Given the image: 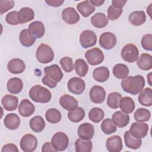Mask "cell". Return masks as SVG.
I'll list each match as a JSON object with an SVG mask.
<instances>
[{
  "label": "cell",
  "mask_w": 152,
  "mask_h": 152,
  "mask_svg": "<svg viewBox=\"0 0 152 152\" xmlns=\"http://www.w3.org/2000/svg\"><path fill=\"white\" fill-rule=\"evenodd\" d=\"M137 66L142 70L148 71L152 68V57L148 53H142L139 57L137 62Z\"/></svg>",
  "instance_id": "31"
},
{
  "label": "cell",
  "mask_w": 152,
  "mask_h": 152,
  "mask_svg": "<svg viewBox=\"0 0 152 152\" xmlns=\"http://www.w3.org/2000/svg\"><path fill=\"white\" fill-rule=\"evenodd\" d=\"M104 116L103 110L99 107H93L88 112V118L94 123H99L103 120Z\"/></svg>",
  "instance_id": "43"
},
{
  "label": "cell",
  "mask_w": 152,
  "mask_h": 152,
  "mask_svg": "<svg viewBox=\"0 0 152 152\" xmlns=\"http://www.w3.org/2000/svg\"><path fill=\"white\" fill-rule=\"evenodd\" d=\"M107 17L111 21H114L119 18L122 12V8H117L113 5L109 7L107 9Z\"/></svg>",
  "instance_id": "46"
},
{
  "label": "cell",
  "mask_w": 152,
  "mask_h": 152,
  "mask_svg": "<svg viewBox=\"0 0 152 152\" xmlns=\"http://www.w3.org/2000/svg\"><path fill=\"white\" fill-rule=\"evenodd\" d=\"M140 103L144 106H151L152 105V90L147 87L142 90L138 97Z\"/></svg>",
  "instance_id": "26"
},
{
  "label": "cell",
  "mask_w": 152,
  "mask_h": 152,
  "mask_svg": "<svg viewBox=\"0 0 152 152\" xmlns=\"http://www.w3.org/2000/svg\"><path fill=\"white\" fill-rule=\"evenodd\" d=\"M51 144L56 151H64L68 147L69 138L64 132H57L53 135L51 139Z\"/></svg>",
  "instance_id": "6"
},
{
  "label": "cell",
  "mask_w": 152,
  "mask_h": 152,
  "mask_svg": "<svg viewBox=\"0 0 152 152\" xmlns=\"http://www.w3.org/2000/svg\"><path fill=\"white\" fill-rule=\"evenodd\" d=\"M112 119L119 128H123L129 124L130 117L128 114L122 111H116L112 115Z\"/></svg>",
  "instance_id": "22"
},
{
  "label": "cell",
  "mask_w": 152,
  "mask_h": 152,
  "mask_svg": "<svg viewBox=\"0 0 152 152\" xmlns=\"http://www.w3.org/2000/svg\"><path fill=\"white\" fill-rule=\"evenodd\" d=\"M89 1L94 7V6L99 7L104 2V1H99V0H90Z\"/></svg>",
  "instance_id": "54"
},
{
  "label": "cell",
  "mask_w": 152,
  "mask_h": 152,
  "mask_svg": "<svg viewBox=\"0 0 152 152\" xmlns=\"http://www.w3.org/2000/svg\"><path fill=\"white\" fill-rule=\"evenodd\" d=\"M114 76L118 79H124L128 77L129 71L128 67L124 64L115 65L112 69Z\"/></svg>",
  "instance_id": "36"
},
{
  "label": "cell",
  "mask_w": 152,
  "mask_h": 152,
  "mask_svg": "<svg viewBox=\"0 0 152 152\" xmlns=\"http://www.w3.org/2000/svg\"><path fill=\"white\" fill-rule=\"evenodd\" d=\"M122 98V95L118 92H112L109 94L107 98V104L111 109H117L119 107V101Z\"/></svg>",
  "instance_id": "42"
},
{
  "label": "cell",
  "mask_w": 152,
  "mask_h": 152,
  "mask_svg": "<svg viewBox=\"0 0 152 152\" xmlns=\"http://www.w3.org/2000/svg\"><path fill=\"white\" fill-rule=\"evenodd\" d=\"M87 61L91 65H97L104 60V55L102 50L98 48H94L88 50L85 53Z\"/></svg>",
  "instance_id": "8"
},
{
  "label": "cell",
  "mask_w": 152,
  "mask_h": 152,
  "mask_svg": "<svg viewBox=\"0 0 152 152\" xmlns=\"http://www.w3.org/2000/svg\"><path fill=\"white\" fill-rule=\"evenodd\" d=\"M116 42V36L111 32H104L100 35L99 38L100 46L106 50L113 49L115 46Z\"/></svg>",
  "instance_id": "12"
},
{
  "label": "cell",
  "mask_w": 152,
  "mask_h": 152,
  "mask_svg": "<svg viewBox=\"0 0 152 152\" xmlns=\"http://www.w3.org/2000/svg\"><path fill=\"white\" fill-rule=\"evenodd\" d=\"M34 13L33 10L28 7H23L18 12V19L20 24H24L34 19Z\"/></svg>",
  "instance_id": "25"
},
{
  "label": "cell",
  "mask_w": 152,
  "mask_h": 152,
  "mask_svg": "<svg viewBox=\"0 0 152 152\" xmlns=\"http://www.w3.org/2000/svg\"><path fill=\"white\" fill-rule=\"evenodd\" d=\"M109 71L106 66H100L94 69L93 76L95 81L100 83H103L107 80L109 77Z\"/></svg>",
  "instance_id": "32"
},
{
  "label": "cell",
  "mask_w": 152,
  "mask_h": 152,
  "mask_svg": "<svg viewBox=\"0 0 152 152\" xmlns=\"http://www.w3.org/2000/svg\"><path fill=\"white\" fill-rule=\"evenodd\" d=\"M29 96L33 101L42 103L49 102L52 98L50 91L46 87L40 85H36L30 88Z\"/></svg>",
  "instance_id": "3"
},
{
  "label": "cell",
  "mask_w": 152,
  "mask_h": 152,
  "mask_svg": "<svg viewBox=\"0 0 152 152\" xmlns=\"http://www.w3.org/2000/svg\"><path fill=\"white\" fill-rule=\"evenodd\" d=\"M35 111L34 105L28 99L21 100L18 107L19 114L23 117H29L33 114Z\"/></svg>",
  "instance_id": "20"
},
{
  "label": "cell",
  "mask_w": 152,
  "mask_h": 152,
  "mask_svg": "<svg viewBox=\"0 0 152 152\" xmlns=\"http://www.w3.org/2000/svg\"><path fill=\"white\" fill-rule=\"evenodd\" d=\"M59 64L62 69L66 72H70L74 69V65L73 64V61L72 59L69 57L65 56L62 58V59H61Z\"/></svg>",
  "instance_id": "45"
},
{
  "label": "cell",
  "mask_w": 152,
  "mask_h": 152,
  "mask_svg": "<svg viewBox=\"0 0 152 152\" xmlns=\"http://www.w3.org/2000/svg\"><path fill=\"white\" fill-rule=\"evenodd\" d=\"M42 152H46V151H52V152H56L57 151L52 146V144L49 142H45L43 145L42 148Z\"/></svg>",
  "instance_id": "52"
},
{
  "label": "cell",
  "mask_w": 152,
  "mask_h": 152,
  "mask_svg": "<svg viewBox=\"0 0 152 152\" xmlns=\"http://www.w3.org/2000/svg\"><path fill=\"white\" fill-rule=\"evenodd\" d=\"M45 2L49 6L53 7H60L64 2V1L62 0H45Z\"/></svg>",
  "instance_id": "51"
},
{
  "label": "cell",
  "mask_w": 152,
  "mask_h": 152,
  "mask_svg": "<svg viewBox=\"0 0 152 152\" xmlns=\"http://www.w3.org/2000/svg\"><path fill=\"white\" fill-rule=\"evenodd\" d=\"M63 78V73L58 65L53 64L44 68V77L42 82L50 88H55Z\"/></svg>",
  "instance_id": "2"
},
{
  "label": "cell",
  "mask_w": 152,
  "mask_h": 152,
  "mask_svg": "<svg viewBox=\"0 0 152 152\" xmlns=\"http://www.w3.org/2000/svg\"><path fill=\"white\" fill-rule=\"evenodd\" d=\"M85 116V112L81 107H77L74 110L69 111L68 113L69 120L72 122H79L81 121Z\"/></svg>",
  "instance_id": "39"
},
{
  "label": "cell",
  "mask_w": 152,
  "mask_h": 152,
  "mask_svg": "<svg viewBox=\"0 0 152 152\" xmlns=\"http://www.w3.org/2000/svg\"><path fill=\"white\" fill-rule=\"evenodd\" d=\"M19 40L21 44L24 47L31 46L34 45L36 41V39L31 37L29 35L28 30L27 29H24L20 32L19 36Z\"/></svg>",
  "instance_id": "41"
},
{
  "label": "cell",
  "mask_w": 152,
  "mask_h": 152,
  "mask_svg": "<svg viewBox=\"0 0 152 152\" xmlns=\"http://www.w3.org/2000/svg\"><path fill=\"white\" fill-rule=\"evenodd\" d=\"M77 8L84 17H89L96 10L95 7L89 1H84L78 3L77 6Z\"/></svg>",
  "instance_id": "29"
},
{
  "label": "cell",
  "mask_w": 152,
  "mask_h": 152,
  "mask_svg": "<svg viewBox=\"0 0 152 152\" xmlns=\"http://www.w3.org/2000/svg\"><path fill=\"white\" fill-rule=\"evenodd\" d=\"M106 147L109 152H119L123 147L121 138L118 135H113L108 138L106 142Z\"/></svg>",
  "instance_id": "18"
},
{
  "label": "cell",
  "mask_w": 152,
  "mask_h": 152,
  "mask_svg": "<svg viewBox=\"0 0 152 152\" xmlns=\"http://www.w3.org/2000/svg\"><path fill=\"white\" fill-rule=\"evenodd\" d=\"M101 128L104 134L109 135L114 133L116 131L117 127L112 119L106 118L102 121L101 124Z\"/></svg>",
  "instance_id": "40"
},
{
  "label": "cell",
  "mask_w": 152,
  "mask_h": 152,
  "mask_svg": "<svg viewBox=\"0 0 152 152\" xmlns=\"http://www.w3.org/2000/svg\"><path fill=\"white\" fill-rule=\"evenodd\" d=\"M146 20L145 14L143 11H135L131 12L129 16V21L135 26L142 25Z\"/></svg>",
  "instance_id": "28"
},
{
  "label": "cell",
  "mask_w": 152,
  "mask_h": 152,
  "mask_svg": "<svg viewBox=\"0 0 152 152\" xmlns=\"http://www.w3.org/2000/svg\"><path fill=\"white\" fill-rule=\"evenodd\" d=\"M7 87L9 92L16 94L21 91L23 88V83L20 78L13 77L8 81Z\"/></svg>",
  "instance_id": "24"
},
{
  "label": "cell",
  "mask_w": 152,
  "mask_h": 152,
  "mask_svg": "<svg viewBox=\"0 0 152 152\" xmlns=\"http://www.w3.org/2000/svg\"><path fill=\"white\" fill-rule=\"evenodd\" d=\"M62 18L68 24H75L80 20V15L73 7H67L62 12Z\"/></svg>",
  "instance_id": "15"
},
{
  "label": "cell",
  "mask_w": 152,
  "mask_h": 152,
  "mask_svg": "<svg viewBox=\"0 0 152 152\" xmlns=\"http://www.w3.org/2000/svg\"><path fill=\"white\" fill-rule=\"evenodd\" d=\"M127 2V1H122V0H113L112 4L114 7L117 8H122V7Z\"/></svg>",
  "instance_id": "53"
},
{
  "label": "cell",
  "mask_w": 152,
  "mask_h": 152,
  "mask_svg": "<svg viewBox=\"0 0 152 152\" xmlns=\"http://www.w3.org/2000/svg\"><path fill=\"white\" fill-rule=\"evenodd\" d=\"M59 104L62 107L69 112L74 110L78 105L76 99L68 94H64L60 97Z\"/></svg>",
  "instance_id": "17"
},
{
  "label": "cell",
  "mask_w": 152,
  "mask_h": 152,
  "mask_svg": "<svg viewBox=\"0 0 152 152\" xmlns=\"http://www.w3.org/2000/svg\"><path fill=\"white\" fill-rule=\"evenodd\" d=\"M75 150L77 152H90L92 150L93 144L90 140L82 138L77 139L75 142Z\"/></svg>",
  "instance_id": "35"
},
{
  "label": "cell",
  "mask_w": 152,
  "mask_h": 152,
  "mask_svg": "<svg viewBox=\"0 0 152 152\" xmlns=\"http://www.w3.org/2000/svg\"><path fill=\"white\" fill-rule=\"evenodd\" d=\"M119 106L122 112L129 114L132 113L135 107L134 100L130 97H124L119 101Z\"/></svg>",
  "instance_id": "27"
},
{
  "label": "cell",
  "mask_w": 152,
  "mask_h": 152,
  "mask_svg": "<svg viewBox=\"0 0 152 152\" xmlns=\"http://www.w3.org/2000/svg\"><path fill=\"white\" fill-rule=\"evenodd\" d=\"M89 96L90 100L94 103H103L106 98V91L100 86H94L90 90Z\"/></svg>",
  "instance_id": "14"
},
{
  "label": "cell",
  "mask_w": 152,
  "mask_h": 152,
  "mask_svg": "<svg viewBox=\"0 0 152 152\" xmlns=\"http://www.w3.org/2000/svg\"><path fill=\"white\" fill-rule=\"evenodd\" d=\"M124 141L125 144L128 148L134 150L139 148L142 144L141 140L132 136L129 131H126L124 134Z\"/></svg>",
  "instance_id": "33"
},
{
  "label": "cell",
  "mask_w": 152,
  "mask_h": 152,
  "mask_svg": "<svg viewBox=\"0 0 152 152\" xmlns=\"http://www.w3.org/2000/svg\"><path fill=\"white\" fill-rule=\"evenodd\" d=\"M67 87L72 93L79 95L84 92L86 88V83L81 78L75 77L69 80Z\"/></svg>",
  "instance_id": "11"
},
{
  "label": "cell",
  "mask_w": 152,
  "mask_h": 152,
  "mask_svg": "<svg viewBox=\"0 0 152 152\" xmlns=\"http://www.w3.org/2000/svg\"><path fill=\"white\" fill-rule=\"evenodd\" d=\"M27 30L29 35L36 39L42 37L45 32L44 24L39 21H35L31 23L28 26Z\"/></svg>",
  "instance_id": "13"
},
{
  "label": "cell",
  "mask_w": 152,
  "mask_h": 152,
  "mask_svg": "<svg viewBox=\"0 0 152 152\" xmlns=\"http://www.w3.org/2000/svg\"><path fill=\"white\" fill-rule=\"evenodd\" d=\"M144 86V78L140 75L127 77L121 82L122 88L125 92L132 95H136L140 93L143 90Z\"/></svg>",
  "instance_id": "1"
},
{
  "label": "cell",
  "mask_w": 152,
  "mask_h": 152,
  "mask_svg": "<svg viewBox=\"0 0 152 152\" xmlns=\"http://www.w3.org/2000/svg\"><path fill=\"white\" fill-rule=\"evenodd\" d=\"M134 117L137 122H146L150 119L151 113L148 110L141 107L135 110Z\"/></svg>",
  "instance_id": "44"
},
{
  "label": "cell",
  "mask_w": 152,
  "mask_h": 152,
  "mask_svg": "<svg viewBox=\"0 0 152 152\" xmlns=\"http://www.w3.org/2000/svg\"><path fill=\"white\" fill-rule=\"evenodd\" d=\"M36 58L42 64H47L54 59V52L52 49L48 45L42 43L36 50Z\"/></svg>",
  "instance_id": "4"
},
{
  "label": "cell",
  "mask_w": 152,
  "mask_h": 152,
  "mask_svg": "<svg viewBox=\"0 0 152 152\" xmlns=\"http://www.w3.org/2000/svg\"><path fill=\"white\" fill-rule=\"evenodd\" d=\"M4 123L5 126L10 130L17 129L20 124V119L15 113H9L4 118Z\"/></svg>",
  "instance_id": "23"
},
{
  "label": "cell",
  "mask_w": 152,
  "mask_h": 152,
  "mask_svg": "<svg viewBox=\"0 0 152 152\" xmlns=\"http://www.w3.org/2000/svg\"><path fill=\"white\" fill-rule=\"evenodd\" d=\"M121 55L124 61L132 63L138 59L139 51L137 47L134 44L128 43L122 48Z\"/></svg>",
  "instance_id": "5"
},
{
  "label": "cell",
  "mask_w": 152,
  "mask_h": 152,
  "mask_svg": "<svg viewBox=\"0 0 152 152\" xmlns=\"http://www.w3.org/2000/svg\"><path fill=\"white\" fill-rule=\"evenodd\" d=\"M74 68L77 74L80 77H85L88 71V66L83 59H77L75 61Z\"/></svg>",
  "instance_id": "37"
},
{
  "label": "cell",
  "mask_w": 152,
  "mask_h": 152,
  "mask_svg": "<svg viewBox=\"0 0 152 152\" xmlns=\"http://www.w3.org/2000/svg\"><path fill=\"white\" fill-rule=\"evenodd\" d=\"M129 131L134 137L141 139L147 135L148 125L142 122H135L131 124Z\"/></svg>",
  "instance_id": "10"
},
{
  "label": "cell",
  "mask_w": 152,
  "mask_h": 152,
  "mask_svg": "<svg viewBox=\"0 0 152 152\" xmlns=\"http://www.w3.org/2000/svg\"><path fill=\"white\" fill-rule=\"evenodd\" d=\"M14 6V1L12 0H1L0 1V13L3 14Z\"/></svg>",
  "instance_id": "49"
},
{
  "label": "cell",
  "mask_w": 152,
  "mask_h": 152,
  "mask_svg": "<svg viewBox=\"0 0 152 152\" xmlns=\"http://www.w3.org/2000/svg\"><path fill=\"white\" fill-rule=\"evenodd\" d=\"M7 69L9 72L12 74H21L25 70L26 65L22 59L19 58H14L8 62Z\"/></svg>",
  "instance_id": "19"
},
{
  "label": "cell",
  "mask_w": 152,
  "mask_h": 152,
  "mask_svg": "<svg viewBox=\"0 0 152 152\" xmlns=\"http://www.w3.org/2000/svg\"><path fill=\"white\" fill-rule=\"evenodd\" d=\"M141 43L145 50L151 51L152 50V34H146L143 36L141 40Z\"/></svg>",
  "instance_id": "47"
},
{
  "label": "cell",
  "mask_w": 152,
  "mask_h": 152,
  "mask_svg": "<svg viewBox=\"0 0 152 152\" xmlns=\"http://www.w3.org/2000/svg\"><path fill=\"white\" fill-rule=\"evenodd\" d=\"M6 151H12V152H18V149L16 145L14 144H7L5 145H4L2 149H1V152H6Z\"/></svg>",
  "instance_id": "50"
},
{
  "label": "cell",
  "mask_w": 152,
  "mask_h": 152,
  "mask_svg": "<svg viewBox=\"0 0 152 152\" xmlns=\"http://www.w3.org/2000/svg\"><path fill=\"white\" fill-rule=\"evenodd\" d=\"M80 43L85 49L93 47L97 43V35L92 30H84L80 35Z\"/></svg>",
  "instance_id": "7"
},
{
  "label": "cell",
  "mask_w": 152,
  "mask_h": 152,
  "mask_svg": "<svg viewBox=\"0 0 152 152\" xmlns=\"http://www.w3.org/2000/svg\"><path fill=\"white\" fill-rule=\"evenodd\" d=\"M5 20L10 25L15 26L20 24L18 19V12L17 11H12L8 13L6 15Z\"/></svg>",
  "instance_id": "48"
},
{
  "label": "cell",
  "mask_w": 152,
  "mask_h": 152,
  "mask_svg": "<svg viewBox=\"0 0 152 152\" xmlns=\"http://www.w3.org/2000/svg\"><path fill=\"white\" fill-rule=\"evenodd\" d=\"M20 145L21 150L24 152H31L36 149L37 140L36 137L30 134H27L22 137Z\"/></svg>",
  "instance_id": "9"
},
{
  "label": "cell",
  "mask_w": 152,
  "mask_h": 152,
  "mask_svg": "<svg viewBox=\"0 0 152 152\" xmlns=\"http://www.w3.org/2000/svg\"><path fill=\"white\" fill-rule=\"evenodd\" d=\"M1 103L5 110L7 111L15 110L18 104V99L15 96L6 94L2 97Z\"/></svg>",
  "instance_id": "21"
},
{
  "label": "cell",
  "mask_w": 152,
  "mask_h": 152,
  "mask_svg": "<svg viewBox=\"0 0 152 152\" xmlns=\"http://www.w3.org/2000/svg\"><path fill=\"white\" fill-rule=\"evenodd\" d=\"M29 125L32 131L35 132H40L45 129L46 123L42 116H35L30 119Z\"/></svg>",
  "instance_id": "34"
},
{
  "label": "cell",
  "mask_w": 152,
  "mask_h": 152,
  "mask_svg": "<svg viewBox=\"0 0 152 152\" xmlns=\"http://www.w3.org/2000/svg\"><path fill=\"white\" fill-rule=\"evenodd\" d=\"M91 23L96 28H102L107 25L108 19L104 14L97 12L91 17Z\"/></svg>",
  "instance_id": "30"
},
{
  "label": "cell",
  "mask_w": 152,
  "mask_h": 152,
  "mask_svg": "<svg viewBox=\"0 0 152 152\" xmlns=\"http://www.w3.org/2000/svg\"><path fill=\"white\" fill-rule=\"evenodd\" d=\"M46 119L51 124H56L61 121L62 116L61 112L56 109L51 108L48 109L45 114Z\"/></svg>",
  "instance_id": "38"
},
{
  "label": "cell",
  "mask_w": 152,
  "mask_h": 152,
  "mask_svg": "<svg viewBox=\"0 0 152 152\" xmlns=\"http://www.w3.org/2000/svg\"><path fill=\"white\" fill-rule=\"evenodd\" d=\"M77 133L80 138L90 140L94 136V128L93 125L90 123H83L78 126Z\"/></svg>",
  "instance_id": "16"
}]
</instances>
